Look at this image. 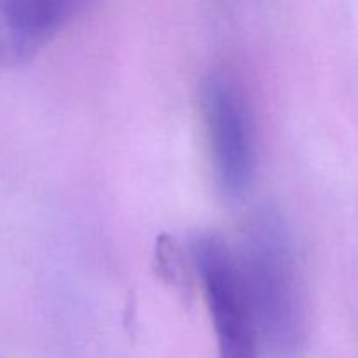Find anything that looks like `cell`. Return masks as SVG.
Here are the masks:
<instances>
[{"label":"cell","instance_id":"5","mask_svg":"<svg viewBox=\"0 0 358 358\" xmlns=\"http://www.w3.org/2000/svg\"><path fill=\"white\" fill-rule=\"evenodd\" d=\"M178 245L173 238L161 236L157 241V264L161 268V275L164 276L170 285L177 287L180 290L189 289V268L187 261L178 250Z\"/></svg>","mask_w":358,"mask_h":358},{"label":"cell","instance_id":"1","mask_svg":"<svg viewBox=\"0 0 358 358\" xmlns=\"http://www.w3.org/2000/svg\"><path fill=\"white\" fill-rule=\"evenodd\" d=\"M236 257L261 346L275 357L296 355L306 339V311L285 222L275 212L259 213Z\"/></svg>","mask_w":358,"mask_h":358},{"label":"cell","instance_id":"4","mask_svg":"<svg viewBox=\"0 0 358 358\" xmlns=\"http://www.w3.org/2000/svg\"><path fill=\"white\" fill-rule=\"evenodd\" d=\"M86 0H0V38L13 58L34 55Z\"/></svg>","mask_w":358,"mask_h":358},{"label":"cell","instance_id":"2","mask_svg":"<svg viewBox=\"0 0 358 358\" xmlns=\"http://www.w3.org/2000/svg\"><path fill=\"white\" fill-rule=\"evenodd\" d=\"M191 261L205 290L219 358H259L261 341L236 254L224 238L203 233L192 241Z\"/></svg>","mask_w":358,"mask_h":358},{"label":"cell","instance_id":"3","mask_svg":"<svg viewBox=\"0 0 358 358\" xmlns=\"http://www.w3.org/2000/svg\"><path fill=\"white\" fill-rule=\"evenodd\" d=\"M201 110L219 189L240 198L254 173V142L243 96L227 77L210 76L203 83Z\"/></svg>","mask_w":358,"mask_h":358}]
</instances>
